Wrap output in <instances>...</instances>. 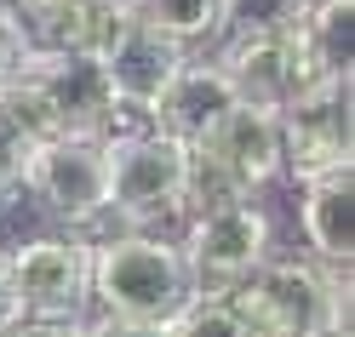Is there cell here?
<instances>
[{"label": "cell", "mask_w": 355, "mask_h": 337, "mask_svg": "<svg viewBox=\"0 0 355 337\" xmlns=\"http://www.w3.org/2000/svg\"><path fill=\"white\" fill-rule=\"evenodd\" d=\"M0 98L35 138H109L115 126H126L115 92L98 69V57L86 52H58V46H29V57L17 63V75L0 86Z\"/></svg>", "instance_id": "1"}, {"label": "cell", "mask_w": 355, "mask_h": 337, "mask_svg": "<svg viewBox=\"0 0 355 337\" xmlns=\"http://www.w3.org/2000/svg\"><path fill=\"white\" fill-rule=\"evenodd\" d=\"M86 303L103 314H126V320L166 326L195 303L189 268L178 240L161 229H121L92 240V280H86Z\"/></svg>", "instance_id": "2"}, {"label": "cell", "mask_w": 355, "mask_h": 337, "mask_svg": "<svg viewBox=\"0 0 355 337\" xmlns=\"http://www.w3.org/2000/svg\"><path fill=\"white\" fill-rule=\"evenodd\" d=\"M224 303L247 337H309L315 326H349V268L270 252Z\"/></svg>", "instance_id": "3"}, {"label": "cell", "mask_w": 355, "mask_h": 337, "mask_svg": "<svg viewBox=\"0 0 355 337\" xmlns=\"http://www.w3.org/2000/svg\"><path fill=\"white\" fill-rule=\"evenodd\" d=\"M109 154V217L121 229H161L184 212L189 183V149L172 143L149 120H126L103 138Z\"/></svg>", "instance_id": "4"}, {"label": "cell", "mask_w": 355, "mask_h": 337, "mask_svg": "<svg viewBox=\"0 0 355 337\" xmlns=\"http://www.w3.org/2000/svg\"><path fill=\"white\" fill-rule=\"evenodd\" d=\"M195 298H230L252 268L275 252V223L258 200H218L184 217L178 235Z\"/></svg>", "instance_id": "5"}, {"label": "cell", "mask_w": 355, "mask_h": 337, "mask_svg": "<svg viewBox=\"0 0 355 337\" xmlns=\"http://www.w3.org/2000/svg\"><path fill=\"white\" fill-rule=\"evenodd\" d=\"M24 189L69 229H92L98 217H109V154L103 138H40L29 154Z\"/></svg>", "instance_id": "6"}, {"label": "cell", "mask_w": 355, "mask_h": 337, "mask_svg": "<svg viewBox=\"0 0 355 337\" xmlns=\"http://www.w3.org/2000/svg\"><path fill=\"white\" fill-rule=\"evenodd\" d=\"M281 115V177L309 183L321 172L355 166V131H349V80H315L304 86Z\"/></svg>", "instance_id": "7"}, {"label": "cell", "mask_w": 355, "mask_h": 337, "mask_svg": "<svg viewBox=\"0 0 355 337\" xmlns=\"http://www.w3.org/2000/svg\"><path fill=\"white\" fill-rule=\"evenodd\" d=\"M6 280L17 291L24 314H52V320H80L86 280H92V240L86 235H35L0 252Z\"/></svg>", "instance_id": "8"}, {"label": "cell", "mask_w": 355, "mask_h": 337, "mask_svg": "<svg viewBox=\"0 0 355 337\" xmlns=\"http://www.w3.org/2000/svg\"><path fill=\"white\" fill-rule=\"evenodd\" d=\"M189 46H178V40H166L161 29H149L138 12H126L115 35H109V46L98 52V69L109 80V92H115L121 115L126 120H149L155 98L172 86V75L184 69Z\"/></svg>", "instance_id": "9"}, {"label": "cell", "mask_w": 355, "mask_h": 337, "mask_svg": "<svg viewBox=\"0 0 355 337\" xmlns=\"http://www.w3.org/2000/svg\"><path fill=\"white\" fill-rule=\"evenodd\" d=\"M195 154H201L235 194L258 200L281 177V115L275 109H258V103H235Z\"/></svg>", "instance_id": "10"}, {"label": "cell", "mask_w": 355, "mask_h": 337, "mask_svg": "<svg viewBox=\"0 0 355 337\" xmlns=\"http://www.w3.org/2000/svg\"><path fill=\"white\" fill-rule=\"evenodd\" d=\"M212 57H218V69L230 75L235 98L258 103V109H281V103H293L304 86H315L293 29H281V35H230Z\"/></svg>", "instance_id": "11"}, {"label": "cell", "mask_w": 355, "mask_h": 337, "mask_svg": "<svg viewBox=\"0 0 355 337\" xmlns=\"http://www.w3.org/2000/svg\"><path fill=\"white\" fill-rule=\"evenodd\" d=\"M235 103H241V98H235L230 75L218 69V57H184V69L172 75V86L155 98L149 126L166 131V138L184 143V149H201Z\"/></svg>", "instance_id": "12"}, {"label": "cell", "mask_w": 355, "mask_h": 337, "mask_svg": "<svg viewBox=\"0 0 355 337\" xmlns=\"http://www.w3.org/2000/svg\"><path fill=\"white\" fill-rule=\"evenodd\" d=\"M298 235L315 263L349 268V257H355V166L298 183Z\"/></svg>", "instance_id": "13"}, {"label": "cell", "mask_w": 355, "mask_h": 337, "mask_svg": "<svg viewBox=\"0 0 355 337\" xmlns=\"http://www.w3.org/2000/svg\"><path fill=\"white\" fill-rule=\"evenodd\" d=\"M293 40L315 80H349L355 69V0H309Z\"/></svg>", "instance_id": "14"}, {"label": "cell", "mask_w": 355, "mask_h": 337, "mask_svg": "<svg viewBox=\"0 0 355 337\" xmlns=\"http://www.w3.org/2000/svg\"><path fill=\"white\" fill-rule=\"evenodd\" d=\"M132 12V0H69V6L58 12V24L46 35V46L58 52H86L98 57L109 46V35H115V24Z\"/></svg>", "instance_id": "15"}, {"label": "cell", "mask_w": 355, "mask_h": 337, "mask_svg": "<svg viewBox=\"0 0 355 337\" xmlns=\"http://www.w3.org/2000/svg\"><path fill=\"white\" fill-rule=\"evenodd\" d=\"M132 12L178 46H201L224 35V0H132Z\"/></svg>", "instance_id": "16"}, {"label": "cell", "mask_w": 355, "mask_h": 337, "mask_svg": "<svg viewBox=\"0 0 355 337\" xmlns=\"http://www.w3.org/2000/svg\"><path fill=\"white\" fill-rule=\"evenodd\" d=\"M309 12V0H224V35H281Z\"/></svg>", "instance_id": "17"}, {"label": "cell", "mask_w": 355, "mask_h": 337, "mask_svg": "<svg viewBox=\"0 0 355 337\" xmlns=\"http://www.w3.org/2000/svg\"><path fill=\"white\" fill-rule=\"evenodd\" d=\"M35 143H40V138H35V131L6 109V98H0V200L24 194V172H29Z\"/></svg>", "instance_id": "18"}, {"label": "cell", "mask_w": 355, "mask_h": 337, "mask_svg": "<svg viewBox=\"0 0 355 337\" xmlns=\"http://www.w3.org/2000/svg\"><path fill=\"white\" fill-rule=\"evenodd\" d=\"M166 337H247V326L224 298H195L178 320H166Z\"/></svg>", "instance_id": "19"}, {"label": "cell", "mask_w": 355, "mask_h": 337, "mask_svg": "<svg viewBox=\"0 0 355 337\" xmlns=\"http://www.w3.org/2000/svg\"><path fill=\"white\" fill-rule=\"evenodd\" d=\"M75 331H80V337H166V326L126 320V314H103V309L80 314V320H75Z\"/></svg>", "instance_id": "20"}, {"label": "cell", "mask_w": 355, "mask_h": 337, "mask_svg": "<svg viewBox=\"0 0 355 337\" xmlns=\"http://www.w3.org/2000/svg\"><path fill=\"white\" fill-rule=\"evenodd\" d=\"M29 57V35L17 29V17L6 12V0H0V86L17 75V63Z\"/></svg>", "instance_id": "21"}, {"label": "cell", "mask_w": 355, "mask_h": 337, "mask_svg": "<svg viewBox=\"0 0 355 337\" xmlns=\"http://www.w3.org/2000/svg\"><path fill=\"white\" fill-rule=\"evenodd\" d=\"M0 337H80L75 320H52V314H24L17 326H6Z\"/></svg>", "instance_id": "22"}, {"label": "cell", "mask_w": 355, "mask_h": 337, "mask_svg": "<svg viewBox=\"0 0 355 337\" xmlns=\"http://www.w3.org/2000/svg\"><path fill=\"white\" fill-rule=\"evenodd\" d=\"M17 320H24V303H17V291H12V280H6V263H0V331L17 326Z\"/></svg>", "instance_id": "23"}, {"label": "cell", "mask_w": 355, "mask_h": 337, "mask_svg": "<svg viewBox=\"0 0 355 337\" xmlns=\"http://www.w3.org/2000/svg\"><path fill=\"white\" fill-rule=\"evenodd\" d=\"M309 337H349V326H315Z\"/></svg>", "instance_id": "24"}]
</instances>
